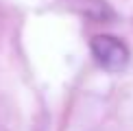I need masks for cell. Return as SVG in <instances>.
Here are the masks:
<instances>
[{
	"label": "cell",
	"instance_id": "cell-1",
	"mask_svg": "<svg viewBox=\"0 0 133 131\" xmlns=\"http://www.w3.org/2000/svg\"><path fill=\"white\" fill-rule=\"evenodd\" d=\"M90 50L94 61L107 72H122L131 59L127 44L114 35H94L90 40Z\"/></svg>",
	"mask_w": 133,
	"mask_h": 131
},
{
	"label": "cell",
	"instance_id": "cell-2",
	"mask_svg": "<svg viewBox=\"0 0 133 131\" xmlns=\"http://www.w3.org/2000/svg\"><path fill=\"white\" fill-rule=\"evenodd\" d=\"M68 7L87 15V18H92V20H109L111 18V11L103 0H68Z\"/></svg>",
	"mask_w": 133,
	"mask_h": 131
}]
</instances>
